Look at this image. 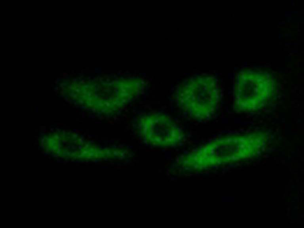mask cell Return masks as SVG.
I'll return each instance as SVG.
<instances>
[{"instance_id": "obj_1", "label": "cell", "mask_w": 304, "mask_h": 228, "mask_svg": "<svg viewBox=\"0 0 304 228\" xmlns=\"http://www.w3.org/2000/svg\"><path fill=\"white\" fill-rule=\"evenodd\" d=\"M270 71L248 68L240 71L235 84V108L241 112L260 110L271 102L275 93V83Z\"/></svg>"}, {"instance_id": "obj_2", "label": "cell", "mask_w": 304, "mask_h": 228, "mask_svg": "<svg viewBox=\"0 0 304 228\" xmlns=\"http://www.w3.org/2000/svg\"><path fill=\"white\" fill-rule=\"evenodd\" d=\"M216 80L210 76L192 78L179 86L178 105L196 119H205L213 114L219 97Z\"/></svg>"}, {"instance_id": "obj_4", "label": "cell", "mask_w": 304, "mask_h": 228, "mask_svg": "<svg viewBox=\"0 0 304 228\" xmlns=\"http://www.w3.org/2000/svg\"><path fill=\"white\" fill-rule=\"evenodd\" d=\"M140 129L146 141L151 145L169 146L178 142L180 131L168 116L154 114L143 118Z\"/></svg>"}, {"instance_id": "obj_3", "label": "cell", "mask_w": 304, "mask_h": 228, "mask_svg": "<svg viewBox=\"0 0 304 228\" xmlns=\"http://www.w3.org/2000/svg\"><path fill=\"white\" fill-rule=\"evenodd\" d=\"M260 135L237 136L218 141L201 153L202 163L218 164L246 158L254 155L261 146Z\"/></svg>"}]
</instances>
